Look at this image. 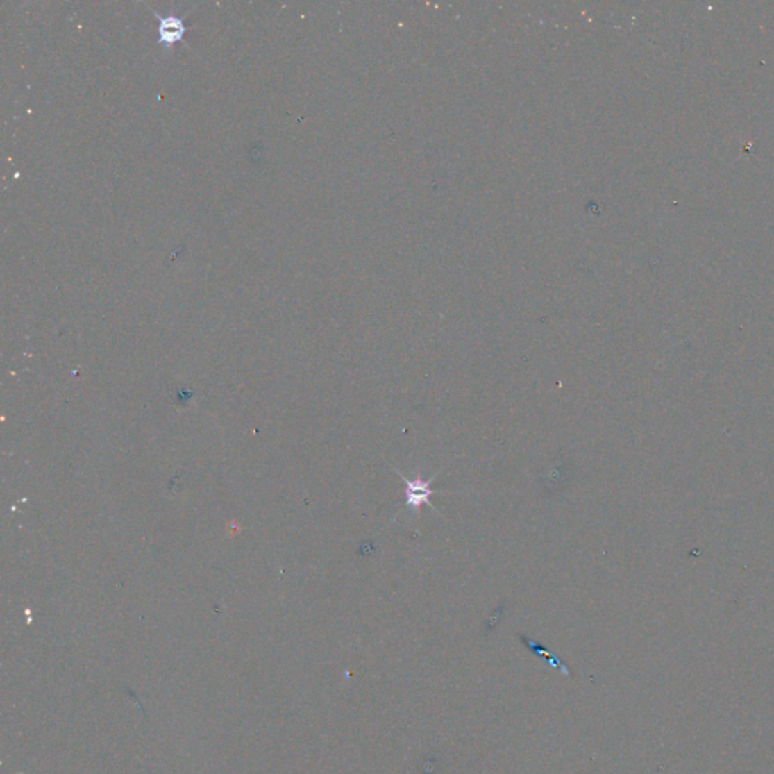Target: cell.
<instances>
[{"label":"cell","instance_id":"6da1fadb","mask_svg":"<svg viewBox=\"0 0 774 774\" xmlns=\"http://www.w3.org/2000/svg\"><path fill=\"white\" fill-rule=\"evenodd\" d=\"M392 469L399 475V478L403 480L404 486H405V499H404V505L408 508V512L410 514H416L421 510L422 505H428L430 508L437 510L431 505V496L432 495H449V493H441V491H435L431 490V484L435 482L436 476L440 473L437 472L436 475H432L431 478L425 480L422 478L421 473H416L414 478H410V476L404 475L401 471H398L396 467L392 466Z\"/></svg>","mask_w":774,"mask_h":774},{"label":"cell","instance_id":"7a4b0ae2","mask_svg":"<svg viewBox=\"0 0 774 774\" xmlns=\"http://www.w3.org/2000/svg\"><path fill=\"white\" fill-rule=\"evenodd\" d=\"M160 24H159V33H160V42H164L167 46H171L174 44L176 41L182 40L183 33H185V24L183 20L178 19V17H159Z\"/></svg>","mask_w":774,"mask_h":774}]
</instances>
